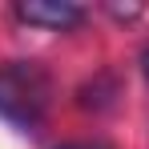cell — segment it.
I'll list each match as a JSON object with an SVG mask.
<instances>
[{
  "label": "cell",
  "mask_w": 149,
  "mask_h": 149,
  "mask_svg": "<svg viewBox=\"0 0 149 149\" xmlns=\"http://www.w3.org/2000/svg\"><path fill=\"white\" fill-rule=\"evenodd\" d=\"M52 97L49 73L32 61H12L0 69V117L20 129H32V125L45 117Z\"/></svg>",
  "instance_id": "1"
},
{
  "label": "cell",
  "mask_w": 149,
  "mask_h": 149,
  "mask_svg": "<svg viewBox=\"0 0 149 149\" xmlns=\"http://www.w3.org/2000/svg\"><path fill=\"white\" fill-rule=\"evenodd\" d=\"M16 16L28 20V24L65 32V28H77L85 20V8L73 4V0H24V4H16Z\"/></svg>",
  "instance_id": "2"
},
{
  "label": "cell",
  "mask_w": 149,
  "mask_h": 149,
  "mask_svg": "<svg viewBox=\"0 0 149 149\" xmlns=\"http://www.w3.org/2000/svg\"><path fill=\"white\" fill-rule=\"evenodd\" d=\"M56 149H109V145H101V141H65Z\"/></svg>",
  "instance_id": "3"
},
{
  "label": "cell",
  "mask_w": 149,
  "mask_h": 149,
  "mask_svg": "<svg viewBox=\"0 0 149 149\" xmlns=\"http://www.w3.org/2000/svg\"><path fill=\"white\" fill-rule=\"evenodd\" d=\"M141 69H145V81H149V49H145V56H141Z\"/></svg>",
  "instance_id": "4"
}]
</instances>
